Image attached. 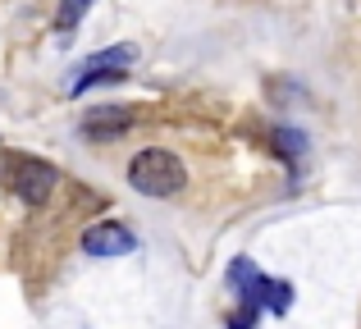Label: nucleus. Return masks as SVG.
Here are the masks:
<instances>
[{"label":"nucleus","instance_id":"3","mask_svg":"<svg viewBox=\"0 0 361 329\" xmlns=\"http://www.w3.org/2000/svg\"><path fill=\"white\" fill-rule=\"evenodd\" d=\"M5 183L14 187L18 201L46 206L51 192H55V183H60V174H55V165L37 161V156H9V161H5Z\"/></svg>","mask_w":361,"mask_h":329},{"label":"nucleus","instance_id":"5","mask_svg":"<svg viewBox=\"0 0 361 329\" xmlns=\"http://www.w3.org/2000/svg\"><path fill=\"white\" fill-rule=\"evenodd\" d=\"M128 124H133L128 110H92V115L82 119V133H87V137H115Z\"/></svg>","mask_w":361,"mask_h":329},{"label":"nucleus","instance_id":"8","mask_svg":"<svg viewBox=\"0 0 361 329\" xmlns=\"http://www.w3.org/2000/svg\"><path fill=\"white\" fill-rule=\"evenodd\" d=\"M82 14H87V0H64V5H60V18H55V23H60V27H73Z\"/></svg>","mask_w":361,"mask_h":329},{"label":"nucleus","instance_id":"2","mask_svg":"<svg viewBox=\"0 0 361 329\" xmlns=\"http://www.w3.org/2000/svg\"><path fill=\"white\" fill-rule=\"evenodd\" d=\"M229 284L238 288L243 302L256 306V311H261V306H270V311H288V302H293V288L279 284V279H270V275H261L247 256H238L229 266Z\"/></svg>","mask_w":361,"mask_h":329},{"label":"nucleus","instance_id":"7","mask_svg":"<svg viewBox=\"0 0 361 329\" xmlns=\"http://www.w3.org/2000/svg\"><path fill=\"white\" fill-rule=\"evenodd\" d=\"M274 142H279L283 161H302V147H307V137H302V133H293V128H274Z\"/></svg>","mask_w":361,"mask_h":329},{"label":"nucleus","instance_id":"1","mask_svg":"<svg viewBox=\"0 0 361 329\" xmlns=\"http://www.w3.org/2000/svg\"><path fill=\"white\" fill-rule=\"evenodd\" d=\"M128 183L137 187L142 197H174V192H183L188 169H183V161H178L174 151L147 147V151H137L128 161Z\"/></svg>","mask_w":361,"mask_h":329},{"label":"nucleus","instance_id":"6","mask_svg":"<svg viewBox=\"0 0 361 329\" xmlns=\"http://www.w3.org/2000/svg\"><path fill=\"white\" fill-rule=\"evenodd\" d=\"M137 60V46H110V51H97L82 69H106V73H123L128 64Z\"/></svg>","mask_w":361,"mask_h":329},{"label":"nucleus","instance_id":"4","mask_svg":"<svg viewBox=\"0 0 361 329\" xmlns=\"http://www.w3.org/2000/svg\"><path fill=\"white\" fill-rule=\"evenodd\" d=\"M137 247V238H133V229H123L115 220H101L92 224L87 233H82V252L97 261H115V256H128V252Z\"/></svg>","mask_w":361,"mask_h":329}]
</instances>
